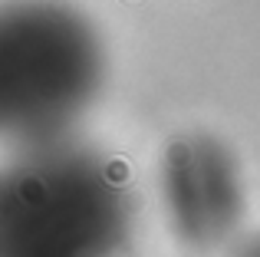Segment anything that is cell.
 Returning a JSON list of instances; mask_svg holds the SVG:
<instances>
[{"label": "cell", "mask_w": 260, "mask_h": 257, "mask_svg": "<svg viewBox=\"0 0 260 257\" xmlns=\"http://www.w3.org/2000/svg\"><path fill=\"white\" fill-rule=\"evenodd\" d=\"M161 208L175 238L191 251H224L237 244L250 208L244 162L221 135L184 132L158 162Z\"/></svg>", "instance_id": "cell-3"}, {"label": "cell", "mask_w": 260, "mask_h": 257, "mask_svg": "<svg viewBox=\"0 0 260 257\" xmlns=\"http://www.w3.org/2000/svg\"><path fill=\"white\" fill-rule=\"evenodd\" d=\"M106 86V43L70 0H0V148L73 139Z\"/></svg>", "instance_id": "cell-2"}, {"label": "cell", "mask_w": 260, "mask_h": 257, "mask_svg": "<svg viewBox=\"0 0 260 257\" xmlns=\"http://www.w3.org/2000/svg\"><path fill=\"white\" fill-rule=\"evenodd\" d=\"M135 198L119 158L76 139L0 162V257H125Z\"/></svg>", "instance_id": "cell-1"}]
</instances>
